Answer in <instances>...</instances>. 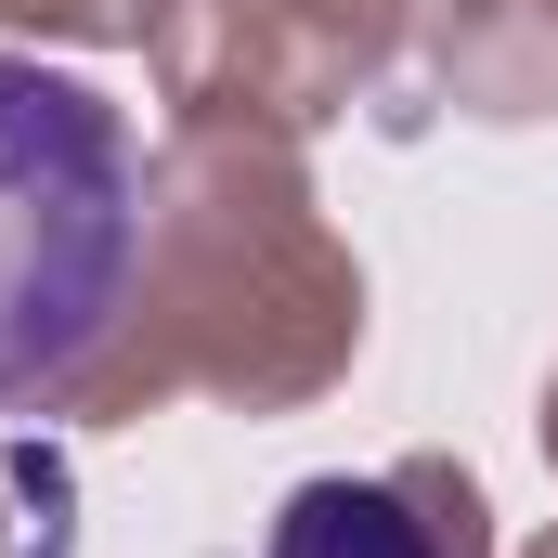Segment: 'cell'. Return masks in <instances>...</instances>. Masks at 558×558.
Returning <instances> with one entry per match:
<instances>
[{
	"label": "cell",
	"instance_id": "cell-1",
	"mask_svg": "<svg viewBox=\"0 0 558 558\" xmlns=\"http://www.w3.org/2000/svg\"><path fill=\"white\" fill-rule=\"evenodd\" d=\"M143 260L131 118L39 52H0V416L52 403Z\"/></svg>",
	"mask_w": 558,
	"mask_h": 558
},
{
	"label": "cell",
	"instance_id": "cell-2",
	"mask_svg": "<svg viewBox=\"0 0 558 558\" xmlns=\"http://www.w3.org/2000/svg\"><path fill=\"white\" fill-rule=\"evenodd\" d=\"M260 558H481V533L428 520L416 481H299Z\"/></svg>",
	"mask_w": 558,
	"mask_h": 558
}]
</instances>
